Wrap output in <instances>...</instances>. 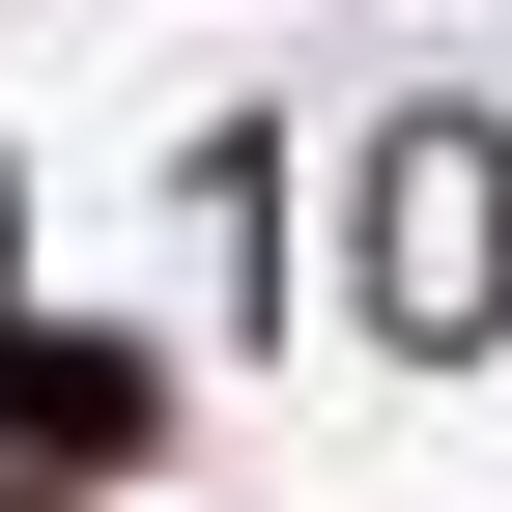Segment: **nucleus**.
Returning a JSON list of instances; mask_svg holds the SVG:
<instances>
[{"label": "nucleus", "mask_w": 512, "mask_h": 512, "mask_svg": "<svg viewBox=\"0 0 512 512\" xmlns=\"http://www.w3.org/2000/svg\"><path fill=\"white\" fill-rule=\"evenodd\" d=\"M370 200H399V228H370V313H427V342H456V313L512 285V228H484L512 171H484V143H399V171H370Z\"/></svg>", "instance_id": "f257e3e1"}, {"label": "nucleus", "mask_w": 512, "mask_h": 512, "mask_svg": "<svg viewBox=\"0 0 512 512\" xmlns=\"http://www.w3.org/2000/svg\"><path fill=\"white\" fill-rule=\"evenodd\" d=\"M0 427H29V456H143V342H29Z\"/></svg>", "instance_id": "f03ea898"}]
</instances>
